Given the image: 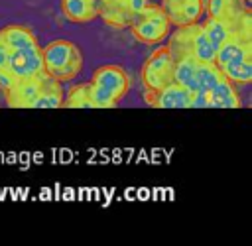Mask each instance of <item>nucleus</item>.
<instances>
[{"instance_id": "obj_24", "label": "nucleus", "mask_w": 252, "mask_h": 246, "mask_svg": "<svg viewBox=\"0 0 252 246\" xmlns=\"http://www.w3.org/2000/svg\"><path fill=\"white\" fill-rule=\"evenodd\" d=\"M189 108H209V94L203 92V91H195V92H191Z\"/></svg>"}, {"instance_id": "obj_19", "label": "nucleus", "mask_w": 252, "mask_h": 246, "mask_svg": "<svg viewBox=\"0 0 252 246\" xmlns=\"http://www.w3.org/2000/svg\"><path fill=\"white\" fill-rule=\"evenodd\" d=\"M0 37L4 39V43L10 49H22V47H30V45L37 43L32 30H28L24 26H6L0 30Z\"/></svg>"}, {"instance_id": "obj_12", "label": "nucleus", "mask_w": 252, "mask_h": 246, "mask_svg": "<svg viewBox=\"0 0 252 246\" xmlns=\"http://www.w3.org/2000/svg\"><path fill=\"white\" fill-rule=\"evenodd\" d=\"M244 57H252V43H250V39L230 37L228 41H224L215 51V65L220 69L228 61H232V59H244Z\"/></svg>"}, {"instance_id": "obj_27", "label": "nucleus", "mask_w": 252, "mask_h": 246, "mask_svg": "<svg viewBox=\"0 0 252 246\" xmlns=\"http://www.w3.org/2000/svg\"><path fill=\"white\" fill-rule=\"evenodd\" d=\"M126 2V6H128V10L132 12V14H136V12H140L144 6H148L150 4V0H124Z\"/></svg>"}, {"instance_id": "obj_10", "label": "nucleus", "mask_w": 252, "mask_h": 246, "mask_svg": "<svg viewBox=\"0 0 252 246\" xmlns=\"http://www.w3.org/2000/svg\"><path fill=\"white\" fill-rule=\"evenodd\" d=\"M102 0H61V12L69 22L89 24L98 18Z\"/></svg>"}, {"instance_id": "obj_2", "label": "nucleus", "mask_w": 252, "mask_h": 246, "mask_svg": "<svg viewBox=\"0 0 252 246\" xmlns=\"http://www.w3.org/2000/svg\"><path fill=\"white\" fill-rule=\"evenodd\" d=\"M169 20L165 16V12L161 10V6H154L148 4L144 6L140 12L134 14L132 24L128 26L132 35L148 45H156L159 41H163L169 33Z\"/></svg>"}, {"instance_id": "obj_11", "label": "nucleus", "mask_w": 252, "mask_h": 246, "mask_svg": "<svg viewBox=\"0 0 252 246\" xmlns=\"http://www.w3.org/2000/svg\"><path fill=\"white\" fill-rule=\"evenodd\" d=\"M203 6L207 12V18L232 22L240 14H244L250 4H246L244 0H203Z\"/></svg>"}, {"instance_id": "obj_21", "label": "nucleus", "mask_w": 252, "mask_h": 246, "mask_svg": "<svg viewBox=\"0 0 252 246\" xmlns=\"http://www.w3.org/2000/svg\"><path fill=\"white\" fill-rule=\"evenodd\" d=\"M222 73L215 63H199L197 65V89L209 92L219 81H222Z\"/></svg>"}, {"instance_id": "obj_15", "label": "nucleus", "mask_w": 252, "mask_h": 246, "mask_svg": "<svg viewBox=\"0 0 252 246\" xmlns=\"http://www.w3.org/2000/svg\"><path fill=\"white\" fill-rule=\"evenodd\" d=\"M98 16L112 28H128L132 24L134 14L128 10L124 0H110V2H102Z\"/></svg>"}, {"instance_id": "obj_20", "label": "nucleus", "mask_w": 252, "mask_h": 246, "mask_svg": "<svg viewBox=\"0 0 252 246\" xmlns=\"http://www.w3.org/2000/svg\"><path fill=\"white\" fill-rule=\"evenodd\" d=\"M65 108H94L93 100H91V83H79L69 87L63 104Z\"/></svg>"}, {"instance_id": "obj_23", "label": "nucleus", "mask_w": 252, "mask_h": 246, "mask_svg": "<svg viewBox=\"0 0 252 246\" xmlns=\"http://www.w3.org/2000/svg\"><path fill=\"white\" fill-rule=\"evenodd\" d=\"M81 69H83V55H81V57L71 59V61H69V63H65L61 69L53 71V73H51V77H53V79H57L59 83H65V81L75 79V77L81 73ZM47 75H49V73H47Z\"/></svg>"}, {"instance_id": "obj_8", "label": "nucleus", "mask_w": 252, "mask_h": 246, "mask_svg": "<svg viewBox=\"0 0 252 246\" xmlns=\"http://www.w3.org/2000/svg\"><path fill=\"white\" fill-rule=\"evenodd\" d=\"M81 49L67 41V39H55L51 43H47L45 47H41V57H43V67H45V73H53L57 69H61L65 63H69L71 59L75 57H81Z\"/></svg>"}, {"instance_id": "obj_14", "label": "nucleus", "mask_w": 252, "mask_h": 246, "mask_svg": "<svg viewBox=\"0 0 252 246\" xmlns=\"http://www.w3.org/2000/svg\"><path fill=\"white\" fill-rule=\"evenodd\" d=\"M209 108H240V96L236 92V85L222 79L209 92Z\"/></svg>"}, {"instance_id": "obj_1", "label": "nucleus", "mask_w": 252, "mask_h": 246, "mask_svg": "<svg viewBox=\"0 0 252 246\" xmlns=\"http://www.w3.org/2000/svg\"><path fill=\"white\" fill-rule=\"evenodd\" d=\"M165 45L173 57L187 55L199 63H215V47L207 39L199 22L177 26V30L169 35V41Z\"/></svg>"}, {"instance_id": "obj_29", "label": "nucleus", "mask_w": 252, "mask_h": 246, "mask_svg": "<svg viewBox=\"0 0 252 246\" xmlns=\"http://www.w3.org/2000/svg\"><path fill=\"white\" fill-rule=\"evenodd\" d=\"M102 2H110V0H102Z\"/></svg>"}, {"instance_id": "obj_4", "label": "nucleus", "mask_w": 252, "mask_h": 246, "mask_svg": "<svg viewBox=\"0 0 252 246\" xmlns=\"http://www.w3.org/2000/svg\"><path fill=\"white\" fill-rule=\"evenodd\" d=\"M8 71L16 81L20 79H30L45 71L43 67V57H41V47L39 43L22 47V49H12L10 59H8Z\"/></svg>"}, {"instance_id": "obj_7", "label": "nucleus", "mask_w": 252, "mask_h": 246, "mask_svg": "<svg viewBox=\"0 0 252 246\" xmlns=\"http://www.w3.org/2000/svg\"><path fill=\"white\" fill-rule=\"evenodd\" d=\"M159 6L165 12L171 26L195 24L205 14L203 0H161Z\"/></svg>"}, {"instance_id": "obj_18", "label": "nucleus", "mask_w": 252, "mask_h": 246, "mask_svg": "<svg viewBox=\"0 0 252 246\" xmlns=\"http://www.w3.org/2000/svg\"><path fill=\"white\" fill-rule=\"evenodd\" d=\"M220 73L232 85H248L252 81V57L232 59L220 67Z\"/></svg>"}, {"instance_id": "obj_25", "label": "nucleus", "mask_w": 252, "mask_h": 246, "mask_svg": "<svg viewBox=\"0 0 252 246\" xmlns=\"http://www.w3.org/2000/svg\"><path fill=\"white\" fill-rule=\"evenodd\" d=\"M14 83H16V79L12 77V73L8 69H0V89L6 92L8 89H12Z\"/></svg>"}, {"instance_id": "obj_26", "label": "nucleus", "mask_w": 252, "mask_h": 246, "mask_svg": "<svg viewBox=\"0 0 252 246\" xmlns=\"http://www.w3.org/2000/svg\"><path fill=\"white\" fill-rule=\"evenodd\" d=\"M12 49L4 43V39L0 37V69H8V59H10Z\"/></svg>"}, {"instance_id": "obj_17", "label": "nucleus", "mask_w": 252, "mask_h": 246, "mask_svg": "<svg viewBox=\"0 0 252 246\" xmlns=\"http://www.w3.org/2000/svg\"><path fill=\"white\" fill-rule=\"evenodd\" d=\"M63 104V91H61V83L57 79H53L51 75H47L41 92L37 94V98L32 102V108H59Z\"/></svg>"}, {"instance_id": "obj_22", "label": "nucleus", "mask_w": 252, "mask_h": 246, "mask_svg": "<svg viewBox=\"0 0 252 246\" xmlns=\"http://www.w3.org/2000/svg\"><path fill=\"white\" fill-rule=\"evenodd\" d=\"M91 100H93L94 108H112L118 104V98L114 96L112 91L98 87V85H93V83H91Z\"/></svg>"}, {"instance_id": "obj_28", "label": "nucleus", "mask_w": 252, "mask_h": 246, "mask_svg": "<svg viewBox=\"0 0 252 246\" xmlns=\"http://www.w3.org/2000/svg\"><path fill=\"white\" fill-rule=\"evenodd\" d=\"M244 2H246V4H250V2H252V0H244Z\"/></svg>"}, {"instance_id": "obj_6", "label": "nucleus", "mask_w": 252, "mask_h": 246, "mask_svg": "<svg viewBox=\"0 0 252 246\" xmlns=\"http://www.w3.org/2000/svg\"><path fill=\"white\" fill-rule=\"evenodd\" d=\"M144 100L154 108H189L191 92L175 83H169L156 91H144Z\"/></svg>"}, {"instance_id": "obj_9", "label": "nucleus", "mask_w": 252, "mask_h": 246, "mask_svg": "<svg viewBox=\"0 0 252 246\" xmlns=\"http://www.w3.org/2000/svg\"><path fill=\"white\" fill-rule=\"evenodd\" d=\"M91 83L112 91L118 100H120V98L128 92V89H130V79H128L126 71H124L120 65H102V67L94 69Z\"/></svg>"}, {"instance_id": "obj_3", "label": "nucleus", "mask_w": 252, "mask_h": 246, "mask_svg": "<svg viewBox=\"0 0 252 246\" xmlns=\"http://www.w3.org/2000/svg\"><path fill=\"white\" fill-rule=\"evenodd\" d=\"M140 79L144 91H156L173 83V55L169 53L167 45H161L150 53L142 65Z\"/></svg>"}, {"instance_id": "obj_16", "label": "nucleus", "mask_w": 252, "mask_h": 246, "mask_svg": "<svg viewBox=\"0 0 252 246\" xmlns=\"http://www.w3.org/2000/svg\"><path fill=\"white\" fill-rule=\"evenodd\" d=\"M207 39L211 41V45L215 47V51L224 43L228 41L230 37H236V31H234V26L232 22H226V20H217V18H207L205 24H201Z\"/></svg>"}, {"instance_id": "obj_13", "label": "nucleus", "mask_w": 252, "mask_h": 246, "mask_svg": "<svg viewBox=\"0 0 252 246\" xmlns=\"http://www.w3.org/2000/svg\"><path fill=\"white\" fill-rule=\"evenodd\" d=\"M197 65L199 61H195L193 57H187V55L173 57V83L187 89L189 92L199 91L197 89Z\"/></svg>"}, {"instance_id": "obj_5", "label": "nucleus", "mask_w": 252, "mask_h": 246, "mask_svg": "<svg viewBox=\"0 0 252 246\" xmlns=\"http://www.w3.org/2000/svg\"><path fill=\"white\" fill-rule=\"evenodd\" d=\"M47 79V73H39L35 77H30V79H20L12 85V89H8L4 94H6V100L10 106L14 108H32V102L37 98V94L41 92L43 89V83Z\"/></svg>"}]
</instances>
